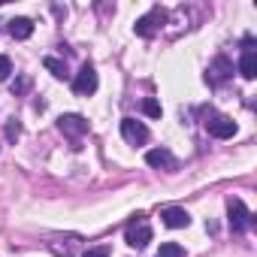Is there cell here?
Segmentation results:
<instances>
[{"mask_svg": "<svg viewBox=\"0 0 257 257\" xmlns=\"http://www.w3.org/2000/svg\"><path fill=\"white\" fill-rule=\"evenodd\" d=\"M124 242L131 248H146L152 242V224L143 215H134V221L124 227Z\"/></svg>", "mask_w": 257, "mask_h": 257, "instance_id": "6da1fadb", "label": "cell"}, {"mask_svg": "<svg viewBox=\"0 0 257 257\" xmlns=\"http://www.w3.org/2000/svg\"><path fill=\"white\" fill-rule=\"evenodd\" d=\"M164 22H167V10L155 7V10H149L143 19H137L134 31H137V37H143V40H152V37H155L161 28H164Z\"/></svg>", "mask_w": 257, "mask_h": 257, "instance_id": "7a4b0ae2", "label": "cell"}, {"mask_svg": "<svg viewBox=\"0 0 257 257\" xmlns=\"http://www.w3.org/2000/svg\"><path fill=\"white\" fill-rule=\"evenodd\" d=\"M227 215H230V230H233V233H245V230L254 224L251 212L245 209V203H242L239 197H233V200L227 203Z\"/></svg>", "mask_w": 257, "mask_h": 257, "instance_id": "3957f363", "label": "cell"}, {"mask_svg": "<svg viewBox=\"0 0 257 257\" xmlns=\"http://www.w3.org/2000/svg\"><path fill=\"white\" fill-rule=\"evenodd\" d=\"M230 76H233V61H230V58H224V55H218V58L209 64V70H206V82H209L212 88L224 85Z\"/></svg>", "mask_w": 257, "mask_h": 257, "instance_id": "277c9868", "label": "cell"}, {"mask_svg": "<svg viewBox=\"0 0 257 257\" xmlns=\"http://www.w3.org/2000/svg\"><path fill=\"white\" fill-rule=\"evenodd\" d=\"M58 131H61L64 137H70V140H82V137L88 134V121H85L82 115L70 112V115H61V118H58Z\"/></svg>", "mask_w": 257, "mask_h": 257, "instance_id": "5b68a950", "label": "cell"}, {"mask_svg": "<svg viewBox=\"0 0 257 257\" xmlns=\"http://www.w3.org/2000/svg\"><path fill=\"white\" fill-rule=\"evenodd\" d=\"M121 137L131 143V146H146L149 143V127L137 118H124L121 121Z\"/></svg>", "mask_w": 257, "mask_h": 257, "instance_id": "8992f818", "label": "cell"}, {"mask_svg": "<svg viewBox=\"0 0 257 257\" xmlns=\"http://www.w3.org/2000/svg\"><path fill=\"white\" fill-rule=\"evenodd\" d=\"M73 91L82 94V97H91V94L97 91V70H94L91 64H85V67L76 73V79H73Z\"/></svg>", "mask_w": 257, "mask_h": 257, "instance_id": "52a82bcc", "label": "cell"}, {"mask_svg": "<svg viewBox=\"0 0 257 257\" xmlns=\"http://www.w3.org/2000/svg\"><path fill=\"white\" fill-rule=\"evenodd\" d=\"M206 131H209L215 140H230V137L236 134V121L227 118V115H212V118L206 121Z\"/></svg>", "mask_w": 257, "mask_h": 257, "instance_id": "ba28073f", "label": "cell"}, {"mask_svg": "<svg viewBox=\"0 0 257 257\" xmlns=\"http://www.w3.org/2000/svg\"><path fill=\"white\" fill-rule=\"evenodd\" d=\"M239 73H242V79H254L257 76V52H254V40L251 37H245V52L239 58Z\"/></svg>", "mask_w": 257, "mask_h": 257, "instance_id": "9c48e42d", "label": "cell"}, {"mask_svg": "<svg viewBox=\"0 0 257 257\" xmlns=\"http://www.w3.org/2000/svg\"><path fill=\"white\" fill-rule=\"evenodd\" d=\"M161 218H164V224L173 227V230H182V227L191 224V215H188V209H182V206H167V209L161 212Z\"/></svg>", "mask_w": 257, "mask_h": 257, "instance_id": "30bf717a", "label": "cell"}, {"mask_svg": "<svg viewBox=\"0 0 257 257\" xmlns=\"http://www.w3.org/2000/svg\"><path fill=\"white\" fill-rule=\"evenodd\" d=\"M146 164L155 167V170H173L176 167V158L170 155V149H152L146 155Z\"/></svg>", "mask_w": 257, "mask_h": 257, "instance_id": "8fae6325", "label": "cell"}, {"mask_svg": "<svg viewBox=\"0 0 257 257\" xmlns=\"http://www.w3.org/2000/svg\"><path fill=\"white\" fill-rule=\"evenodd\" d=\"M7 31H10V37H16V40H28V37L34 34V22H31V19H13Z\"/></svg>", "mask_w": 257, "mask_h": 257, "instance_id": "7c38bea8", "label": "cell"}, {"mask_svg": "<svg viewBox=\"0 0 257 257\" xmlns=\"http://www.w3.org/2000/svg\"><path fill=\"white\" fill-rule=\"evenodd\" d=\"M49 248H52V254H55V257H73V251H76V236L52 239V242H49Z\"/></svg>", "mask_w": 257, "mask_h": 257, "instance_id": "4fadbf2b", "label": "cell"}, {"mask_svg": "<svg viewBox=\"0 0 257 257\" xmlns=\"http://www.w3.org/2000/svg\"><path fill=\"white\" fill-rule=\"evenodd\" d=\"M43 67H46L55 79H67V76H70V73H67V64H64V61H58V58H46V61H43Z\"/></svg>", "mask_w": 257, "mask_h": 257, "instance_id": "5bb4252c", "label": "cell"}, {"mask_svg": "<svg viewBox=\"0 0 257 257\" xmlns=\"http://www.w3.org/2000/svg\"><path fill=\"white\" fill-rule=\"evenodd\" d=\"M158 257H185V248H182L179 242H161Z\"/></svg>", "mask_w": 257, "mask_h": 257, "instance_id": "9a60e30c", "label": "cell"}, {"mask_svg": "<svg viewBox=\"0 0 257 257\" xmlns=\"http://www.w3.org/2000/svg\"><path fill=\"white\" fill-rule=\"evenodd\" d=\"M143 112H146L149 118H161L164 109H161V103H158L155 97H146V100H143Z\"/></svg>", "mask_w": 257, "mask_h": 257, "instance_id": "2e32d148", "label": "cell"}, {"mask_svg": "<svg viewBox=\"0 0 257 257\" xmlns=\"http://www.w3.org/2000/svg\"><path fill=\"white\" fill-rule=\"evenodd\" d=\"M10 73H13V61H10L7 55H0V82H7Z\"/></svg>", "mask_w": 257, "mask_h": 257, "instance_id": "e0dca14e", "label": "cell"}, {"mask_svg": "<svg viewBox=\"0 0 257 257\" xmlns=\"http://www.w3.org/2000/svg\"><path fill=\"white\" fill-rule=\"evenodd\" d=\"M7 137H10V143H16V140L22 137V124H19V121H10V124H7Z\"/></svg>", "mask_w": 257, "mask_h": 257, "instance_id": "ac0fdd59", "label": "cell"}, {"mask_svg": "<svg viewBox=\"0 0 257 257\" xmlns=\"http://www.w3.org/2000/svg\"><path fill=\"white\" fill-rule=\"evenodd\" d=\"M82 257H109V248H103V245L100 248H88Z\"/></svg>", "mask_w": 257, "mask_h": 257, "instance_id": "d6986e66", "label": "cell"}, {"mask_svg": "<svg viewBox=\"0 0 257 257\" xmlns=\"http://www.w3.org/2000/svg\"><path fill=\"white\" fill-rule=\"evenodd\" d=\"M28 85H31L28 79H19V82L13 85V94H25V91H28Z\"/></svg>", "mask_w": 257, "mask_h": 257, "instance_id": "ffe728a7", "label": "cell"}]
</instances>
